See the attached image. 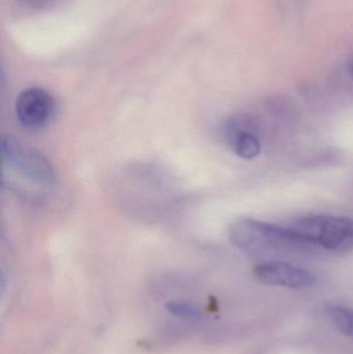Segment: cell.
Returning a JSON list of instances; mask_svg holds the SVG:
<instances>
[{
	"label": "cell",
	"mask_w": 353,
	"mask_h": 354,
	"mask_svg": "<svg viewBox=\"0 0 353 354\" xmlns=\"http://www.w3.org/2000/svg\"><path fill=\"white\" fill-rule=\"evenodd\" d=\"M55 102L45 89L30 87L19 93L16 100V115L27 129L45 127L53 118Z\"/></svg>",
	"instance_id": "obj_4"
},
{
	"label": "cell",
	"mask_w": 353,
	"mask_h": 354,
	"mask_svg": "<svg viewBox=\"0 0 353 354\" xmlns=\"http://www.w3.org/2000/svg\"><path fill=\"white\" fill-rule=\"evenodd\" d=\"M327 315L341 334L353 337V309L343 306H331L327 308Z\"/></svg>",
	"instance_id": "obj_7"
},
{
	"label": "cell",
	"mask_w": 353,
	"mask_h": 354,
	"mask_svg": "<svg viewBox=\"0 0 353 354\" xmlns=\"http://www.w3.org/2000/svg\"><path fill=\"white\" fill-rule=\"evenodd\" d=\"M348 70H350V76H352L353 80V57L350 59V64H348Z\"/></svg>",
	"instance_id": "obj_9"
},
{
	"label": "cell",
	"mask_w": 353,
	"mask_h": 354,
	"mask_svg": "<svg viewBox=\"0 0 353 354\" xmlns=\"http://www.w3.org/2000/svg\"><path fill=\"white\" fill-rule=\"evenodd\" d=\"M230 241L245 253L263 256L306 245L289 228L252 218L236 221L228 231Z\"/></svg>",
	"instance_id": "obj_1"
},
{
	"label": "cell",
	"mask_w": 353,
	"mask_h": 354,
	"mask_svg": "<svg viewBox=\"0 0 353 354\" xmlns=\"http://www.w3.org/2000/svg\"><path fill=\"white\" fill-rule=\"evenodd\" d=\"M1 157L4 167L43 187L55 185V174L49 160L26 143L14 137L1 139Z\"/></svg>",
	"instance_id": "obj_3"
},
{
	"label": "cell",
	"mask_w": 353,
	"mask_h": 354,
	"mask_svg": "<svg viewBox=\"0 0 353 354\" xmlns=\"http://www.w3.org/2000/svg\"><path fill=\"white\" fill-rule=\"evenodd\" d=\"M166 309L172 315L184 318V319L196 320L202 317L200 310L186 301H170L166 305Z\"/></svg>",
	"instance_id": "obj_8"
},
{
	"label": "cell",
	"mask_w": 353,
	"mask_h": 354,
	"mask_svg": "<svg viewBox=\"0 0 353 354\" xmlns=\"http://www.w3.org/2000/svg\"><path fill=\"white\" fill-rule=\"evenodd\" d=\"M255 279L269 286L303 289L314 283V276L308 270L287 262L269 261L254 268Z\"/></svg>",
	"instance_id": "obj_5"
},
{
	"label": "cell",
	"mask_w": 353,
	"mask_h": 354,
	"mask_svg": "<svg viewBox=\"0 0 353 354\" xmlns=\"http://www.w3.org/2000/svg\"><path fill=\"white\" fill-rule=\"evenodd\" d=\"M288 228L306 245H321L337 252L353 250V218L314 216L296 221Z\"/></svg>",
	"instance_id": "obj_2"
},
{
	"label": "cell",
	"mask_w": 353,
	"mask_h": 354,
	"mask_svg": "<svg viewBox=\"0 0 353 354\" xmlns=\"http://www.w3.org/2000/svg\"><path fill=\"white\" fill-rule=\"evenodd\" d=\"M224 137L228 147L242 159L252 160L260 155V142L240 120H231L225 124Z\"/></svg>",
	"instance_id": "obj_6"
}]
</instances>
